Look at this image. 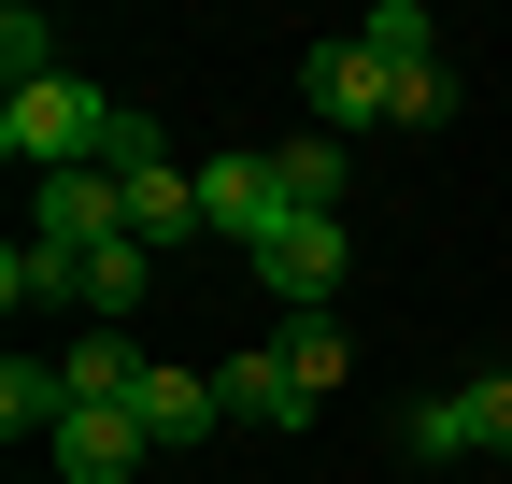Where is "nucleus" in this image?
<instances>
[{
    "label": "nucleus",
    "mask_w": 512,
    "mask_h": 484,
    "mask_svg": "<svg viewBox=\"0 0 512 484\" xmlns=\"http://www.w3.org/2000/svg\"><path fill=\"white\" fill-rule=\"evenodd\" d=\"M100 129H114V100H100L86 72H43V86H0V157L29 171V186H43V171H86V157H100Z\"/></svg>",
    "instance_id": "nucleus-1"
},
{
    "label": "nucleus",
    "mask_w": 512,
    "mask_h": 484,
    "mask_svg": "<svg viewBox=\"0 0 512 484\" xmlns=\"http://www.w3.org/2000/svg\"><path fill=\"white\" fill-rule=\"evenodd\" d=\"M256 285H271L285 314H342V214H285L256 242Z\"/></svg>",
    "instance_id": "nucleus-2"
},
{
    "label": "nucleus",
    "mask_w": 512,
    "mask_h": 484,
    "mask_svg": "<svg viewBox=\"0 0 512 484\" xmlns=\"http://www.w3.org/2000/svg\"><path fill=\"white\" fill-rule=\"evenodd\" d=\"M285 214H299V200H285V157H200V228H214V242L256 257Z\"/></svg>",
    "instance_id": "nucleus-3"
},
{
    "label": "nucleus",
    "mask_w": 512,
    "mask_h": 484,
    "mask_svg": "<svg viewBox=\"0 0 512 484\" xmlns=\"http://www.w3.org/2000/svg\"><path fill=\"white\" fill-rule=\"evenodd\" d=\"M399 442L441 470V456H512V371H484V385H456V399H427V413H399Z\"/></svg>",
    "instance_id": "nucleus-4"
},
{
    "label": "nucleus",
    "mask_w": 512,
    "mask_h": 484,
    "mask_svg": "<svg viewBox=\"0 0 512 484\" xmlns=\"http://www.w3.org/2000/svg\"><path fill=\"white\" fill-rule=\"evenodd\" d=\"M43 456H57V484H143V456H157V442H143V413H114V399H72Z\"/></svg>",
    "instance_id": "nucleus-5"
},
{
    "label": "nucleus",
    "mask_w": 512,
    "mask_h": 484,
    "mask_svg": "<svg viewBox=\"0 0 512 484\" xmlns=\"http://www.w3.org/2000/svg\"><path fill=\"white\" fill-rule=\"evenodd\" d=\"M299 100H313V129H328V143L384 129V57H370V43H313V57H299Z\"/></svg>",
    "instance_id": "nucleus-6"
},
{
    "label": "nucleus",
    "mask_w": 512,
    "mask_h": 484,
    "mask_svg": "<svg viewBox=\"0 0 512 484\" xmlns=\"http://www.w3.org/2000/svg\"><path fill=\"white\" fill-rule=\"evenodd\" d=\"M29 228L72 242V257H100V242H128V186H114V171H43V186H29Z\"/></svg>",
    "instance_id": "nucleus-7"
},
{
    "label": "nucleus",
    "mask_w": 512,
    "mask_h": 484,
    "mask_svg": "<svg viewBox=\"0 0 512 484\" xmlns=\"http://www.w3.org/2000/svg\"><path fill=\"white\" fill-rule=\"evenodd\" d=\"M214 399H228V428H313V399H299V371H285V342H242L228 371H214Z\"/></svg>",
    "instance_id": "nucleus-8"
},
{
    "label": "nucleus",
    "mask_w": 512,
    "mask_h": 484,
    "mask_svg": "<svg viewBox=\"0 0 512 484\" xmlns=\"http://www.w3.org/2000/svg\"><path fill=\"white\" fill-rule=\"evenodd\" d=\"M128 413H143V442H157V456H185V442H214V428H228L214 371H171V356L143 371V399H128Z\"/></svg>",
    "instance_id": "nucleus-9"
},
{
    "label": "nucleus",
    "mask_w": 512,
    "mask_h": 484,
    "mask_svg": "<svg viewBox=\"0 0 512 484\" xmlns=\"http://www.w3.org/2000/svg\"><path fill=\"white\" fill-rule=\"evenodd\" d=\"M0 299H15V314H57V299H72V314H86V257H72V242H15V257H0Z\"/></svg>",
    "instance_id": "nucleus-10"
},
{
    "label": "nucleus",
    "mask_w": 512,
    "mask_h": 484,
    "mask_svg": "<svg viewBox=\"0 0 512 484\" xmlns=\"http://www.w3.org/2000/svg\"><path fill=\"white\" fill-rule=\"evenodd\" d=\"M128 242H157V257L171 242H214L200 228V171H143V186H128Z\"/></svg>",
    "instance_id": "nucleus-11"
},
{
    "label": "nucleus",
    "mask_w": 512,
    "mask_h": 484,
    "mask_svg": "<svg viewBox=\"0 0 512 484\" xmlns=\"http://www.w3.org/2000/svg\"><path fill=\"white\" fill-rule=\"evenodd\" d=\"M143 285H157V242H100V257H86V328H114V342H128Z\"/></svg>",
    "instance_id": "nucleus-12"
},
{
    "label": "nucleus",
    "mask_w": 512,
    "mask_h": 484,
    "mask_svg": "<svg viewBox=\"0 0 512 484\" xmlns=\"http://www.w3.org/2000/svg\"><path fill=\"white\" fill-rule=\"evenodd\" d=\"M57 413H72V371H57V356H15V371H0V428L57 442Z\"/></svg>",
    "instance_id": "nucleus-13"
},
{
    "label": "nucleus",
    "mask_w": 512,
    "mask_h": 484,
    "mask_svg": "<svg viewBox=\"0 0 512 484\" xmlns=\"http://www.w3.org/2000/svg\"><path fill=\"white\" fill-rule=\"evenodd\" d=\"M57 371H72V399H114V413H128V399H143V371H157V356H143V342H114V328H86L72 356H57Z\"/></svg>",
    "instance_id": "nucleus-14"
},
{
    "label": "nucleus",
    "mask_w": 512,
    "mask_h": 484,
    "mask_svg": "<svg viewBox=\"0 0 512 484\" xmlns=\"http://www.w3.org/2000/svg\"><path fill=\"white\" fill-rule=\"evenodd\" d=\"M271 157H285V200H299V214H342V186H356V143L299 129V143H271Z\"/></svg>",
    "instance_id": "nucleus-15"
},
{
    "label": "nucleus",
    "mask_w": 512,
    "mask_h": 484,
    "mask_svg": "<svg viewBox=\"0 0 512 484\" xmlns=\"http://www.w3.org/2000/svg\"><path fill=\"white\" fill-rule=\"evenodd\" d=\"M285 371H299V399L328 413V385L356 371V342H342V314H285Z\"/></svg>",
    "instance_id": "nucleus-16"
},
{
    "label": "nucleus",
    "mask_w": 512,
    "mask_h": 484,
    "mask_svg": "<svg viewBox=\"0 0 512 484\" xmlns=\"http://www.w3.org/2000/svg\"><path fill=\"white\" fill-rule=\"evenodd\" d=\"M441 114H456V72H441V57L384 72V129H441Z\"/></svg>",
    "instance_id": "nucleus-17"
},
{
    "label": "nucleus",
    "mask_w": 512,
    "mask_h": 484,
    "mask_svg": "<svg viewBox=\"0 0 512 484\" xmlns=\"http://www.w3.org/2000/svg\"><path fill=\"white\" fill-rule=\"evenodd\" d=\"M86 171H114V186L171 171V157H157V114H143V100H114V129H100V157H86Z\"/></svg>",
    "instance_id": "nucleus-18"
},
{
    "label": "nucleus",
    "mask_w": 512,
    "mask_h": 484,
    "mask_svg": "<svg viewBox=\"0 0 512 484\" xmlns=\"http://www.w3.org/2000/svg\"><path fill=\"white\" fill-rule=\"evenodd\" d=\"M356 43L384 57V72H413V57H441V15H427V0H384V15H370Z\"/></svg>",
    "instance_id": "nucleus-19"
},
{
    "label": "nucleus",
    "mask_w": 512,
    "mask_h": 484,
    "mask_svg": "<svg viewBox=\"0 0 512 484\" xmlns=\"http://www.w3.org/2000/svg\"><path fill=\"white\" fill-rule=\"evenodd\" d=\"M43 72H57V29L15 0V15H0V86H43Z\"/></svg>",
    "instance_id": "nucleus-20"
}]
</instances>
